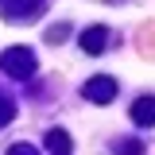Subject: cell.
Wrapping results in <instances>:
<instances>
[{"instance_id": "cell-10", "label": "cell", "mask_w": 155, "mask_h": 155, "mask_svg": "<svg viewBox=\"0 0 155 155\" xmlns=\"http://www.w3.org/2000/svg\"><path fill=\"white\" fill-rule=\"evenodd\" d=\"M8 155H39L35 143H16V147H8Z\"/></svg>"}, {"instance_id": "cell-3", "label": "cell", "mask_w": 155, "mask_h": 155, "mask_svg": "<svg viewBox=\"0 0 155 155\" xmlns=\"http://www.w3.org/2000/svg\"><path fill=\"white\" fill-rule=\"evenodd\" d=\"M105 43H109V31H105L101 23L81 31V51H85V54H101V51H105Z\"/></svg>"}, {"instance_id": "cell-9", "label": "cell", "mask_w": 155, "mask_h": 155, "mask_svg": "<svg viewBox=\"0 0 155 155\" xmlns=\"http://www.w3.org/2000/svg\"><path fill=\"white\" fill-rule=\"evenodd\" d=\"M70 35V23H58V27H51V31H47V39H51V43H58V39H66Z\"/></svg>"}, {"instance_id": "cell-6", "label": "cell", "mask_w": 155, "mask_h": 155, "mask_svg": "<svg viewBox=\"0 0 155 155\" xmlns=\"http://www.w3.org/2000/svg\"><path fill=\"white\" fill-rule=\"evenodd\" d=\"M70 143H74V140H70V132H62V128H51V132H47V147L54 155H70Z\"/></svg>"}, {"instance_id": "cell-2", "label": "cell", "mask_w": 155, "mask_h": 155, "mask_svg": "<svg viewBox=\"0 0 155 155\" xmlns=\"http://www.w3.org/2000/svg\"><path fill=\"white\" fill-rule=\"evenodd\" d=\"M81 97H85V101H97V105H109L116 97V81L113 78H93V81L81 85Z\"/></svg>"}, {"instance_id": "cell-1", "label": "cell", "mask_w": 155, "mask_h": 155, "mask_svg": "<svg viewBox=\"0 0 155 155\" xmlns=\"http://www.w3.org/2000/svg\"><path fill=\"white\" fill-rule=\"evenodd\" d=\"M0 70L8 78H31L35 74V51L31 47H8L0 58Z\"/></svg>"}, {"instance_id": "cell-5", "label": "cell", "mask_w": 155, "mask_h": 155, "mask_svg": "<svg viewBox=\"0 0 155 155\" xmlns=\"http://www.w3.org/2000/svg\"><path fill=\"white\" fill-rule=\"evenodd\" d=\"M35 4L39 0H0V8H4L12 19H27L31 12H35Z\"/></svg>"}, {"instance_id": "cell-8", "label": "cell", "mask_w": 155, "mask_h": 155, "mask_svg": "<svg viewBox=\"0 0 155 155\" xmlns=\"http://www.w3.org/2000/svg\"><path fill=\"white\" fill-rule=\"evenodd\" d=\"M12 116H16V105H12V101H8V97L0 93V128H4V124H8V120H12Z\"/></svg>"}, {"instance_id": "cell-4", "label": "cell", "mask_w": 155, "mask_h": 155, "mask_svg": "<svg viewBox=\"0 0 155 155\" xmlns=\"http://www.w3.org/2000/svg\"><path fill=\"white\" fill-rule=\"evenodd\" d=\"M132 120L140 124V128H151L155 124V97H140L132 105Z\"/></svg>"}, {"instance_id": "cell-7", "label": "cell", "mask_w": 155, "mask_h": 155, "mask_svg": "<svg viewBox=\"0 0 155 155\" xmlns=\"http://www.w3.org/2000/svg\"><path fill=\"white\" fill-rule=\"evenodd\" d=\"M116 155H143V143L140 140H120L116 143Z\"/></svg>"}]
</instances>
